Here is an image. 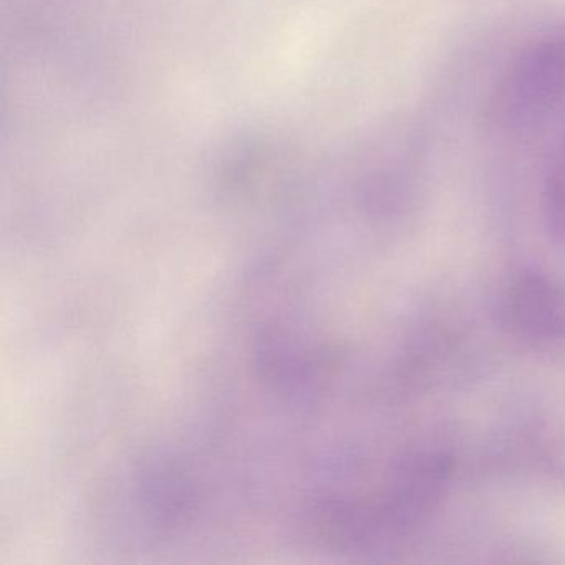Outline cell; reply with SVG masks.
<instances>
[{
    "label": "cell",
    "mask_w": 565,
    "mask_h": 565,
    "mask_svg": "<svg viewBox=\"0 0 565 565\" xmlns=\"http://www.w3.org/2000/svg\"><path fill=\"white\" fill-rule=\"evenodd\" d=\"M565 95V34L548 35L522 51L499 81L495 120L524 128L544 117Z\"/></svg>",
    "instance_id": "1"
},
{
    "label": "cell",
    "mask_w": 565,
    "mask_h": 565,
    "mask_svg": "<svg viewBox=\"0 0 565 565\" xmlns=\"http://www.w3.org/2000/svg\"><path fill=\"white\" fill-rule=\"evenodd\" d=\"M498 319L509 337L525 345L564 342L565 287L542 270H522L502 292Z\"/></svg>",
    "instance_id": "2"
},
{
    "label": "cell",
    "mask_w": 565,
    "mask_h": 565,
    "mask_svg": "<svg viewBox=\"0 0 565 565\" xmlns=\"http://www.w3.org/2000/svg\"><path fill=\"white\" fill-rule=\"evenodd\" d=\"M448 476V459L443 456H412L399 471L390 499V514L396 524L415 529L425 522L441 501Z\"/></svg>",
    "instance_id": "3"
},
{
    "label": "cell",
    "mask_w": 565,
    "mask_h": 565,
    "mask_svg": "<svg viewBox=\"0 0 565 565\" xmlns=\"http://www.w3.org/2000/svg\"><path fill=\"white\" fill-rule=\"evenodd\" d=\"M544 216L548 231L558 239L565 241V134L545 181Z\"/></svg>",
    "instance_id": "4"
}]
</instances>
